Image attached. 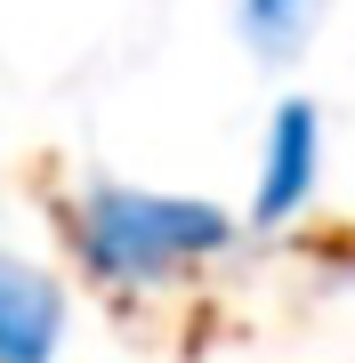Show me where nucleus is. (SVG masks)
<instances>
[{
	"label": "nucleus",
	"instance_id": "obj_2",
	"mask_svg": "<svg viewBox=\"0 0 355 363\" xmlns=\"http://www.w3.org/2000/svg\"><path fill=\"white\" fill-rule=\"evenodd\" d=\"M315 169H323V121L307 97H291L266 130V169H259V226H283L291 210L315 194Z\"/></svg>",
	"mask_w": 355,
	"mask_h": 363
},
{
	"label": "nucleus",
	"instance_id": "obj_1",
	"mask_svg": "<svg viewBox=\"0 0 355 363\" xmlns=\"http://www.w3.org/2000/svg\"><path fill=\"white\" fill-rule=\"evenodd\" d=\"M81 259L113 283H154L170 267H194L226 250V210L218 202H186V194H137V186H89L73 210Z\"/></svg>",
	"mask_w": 355,
	"mask_h": 363
},
{
	"label": "nucleus",
	"instance_id": "obj_4",
	"mask_svg": "<svg viewBox=\"0 0 355 363\" xmlns=\"http://www.w3.org/2000/svg\"><path fill=\"white\" fill-rule=\"evenodd\" d=\"M315 16H323V0H242V40L259 57H299Z\"/></svg>",
	"mask_w": 355,
	"mask_h": 363
},
{
	"label": "nucleus",
	"instance_id": "obj_3",
	"mask_svg": "<svg viewBox=\"0 0 355 363\" xmlns=\"http://www.w3.org/2000/svg\"><path fill=\"white\" fill-rule=\"evenodd\" d=\"M65 339V298L25 259H0V363H49Z\"/></svg>",
	"mask_w": 355,
	"mask_h": 363
}]
</instances>
